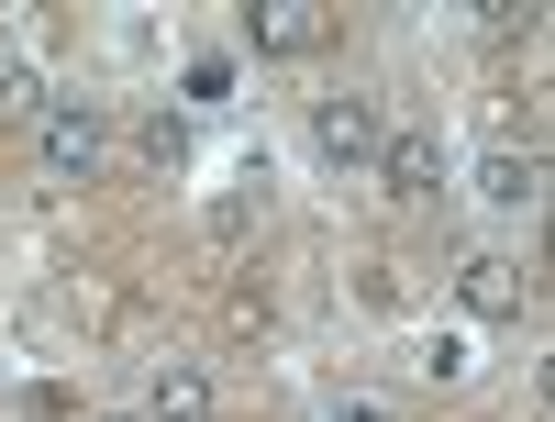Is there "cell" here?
<instances>
[{"label": "cell", "instance_id": "cell-1", "mask_svg": "<svg viewBox=\"0 0 555 422\" xmlns=\"http://www.w3.org/2000/svg\"><path fill=\"white\" fill-rule=\"evenodd\" d=\"M101 145H112V133H101V112H89V101H44V112H34V167L67 178V190H89Z\"/></svg>", "mask_w": 555, "mask_h": 422}, {"label": "cell", "instance_id": "cell-2", "mask_svg": "<svg viewBox=\"0 0 555 422\" xmlns=\"http://www.w3.org/2000/svg\"><path fill=\"white\" fill-rule=\"evenodd\" d=\"M378 101H356V89H345V101H311V145L322 156H334V167H366V156H378Z\"/></svg>", "mask_w": 555, "mask_h": 422}, {"label": "cell", "instance_id": "cell-3", "mask_svg": "<svg viewBox=\"0 0 555 422\" xmlns=\"http://www.w3.org/2000/svg\"><path fill=\"white\" fill-rule=\"evenodd\" d=\"M455 300H467L478 322H522V300H533V278H522L512 256H467V267H455Z\"/></svg>", "mask_w": 555, "mask_h": 422}, {"label": "cell", "instance_id": "cell-4", "mask_svg": "<svg viewBox=\"0 0 555 422\" xmlns=\"http://www.w3.org/2000/svg\"><path fill=\"white\" fill-rule=\"evenodd\" d=\"M245 34H256V56H311L334 23H322V0H256Z\"/></svg>", "mask_w": 555, "mask_h": 422}, {"label": "cell", "instance_id": "cell-5", "mask_svg": "<svg viewBox=\"0 0 555 422\" xmlns=\"http://www.w3.org/2000/svg\"><path fill=\"white\" fill-rule=\"evenodd\" d=\"M378 178H389V201H434V190H444L434 133H378Z\"/></svg>", "mask_w": 555, "mask_h": 422}, {"label": "cell", "instance_id": "cell-6", "mask_svg": "<svg viewBox=\"0 0 555 422\" xmlns=\"http://www.w3.org/2000/svg\"><path fill=\"white\" fill-rule=\"evenodd\" d=\"M533 190H544V156H533V145H522V156H512V145L478 156V201H489V212H533Z\"/></svg>", "mask_w": 555, "mask_h": 422}, {"label": "cell", "instance_id": "cell-7", "mask_svg": "<svg viewBox=\"0 0 555 422\" xmlns=\"http://www.w3.org/2000/svg\"><path fill=\"white\" fill-rule=\"evenodd\" d=\"M145 422H211V379H201V367H156Z\"/></svg>", "mask_w": 555, "mask_h": 422}, {"label": "cell", "instance_id": "cell-8", "mask_svg": "<svg viewBox=\"0 0 555 422\" xmlns=\"http://www.w3.org/2000/svg\"><path fill=\"white\" fill-rule=\"evenodd\" d=\"M133 145H145L156 178H178V167H190V112H145V133H133Z\"/></svg>", "mask_w": 555, "mask_h": 422}, {"label": "cell", "instance_id": "cell-9", "mask_svg": "<svg viewBox=\"0 0 555 422\" xmlns=\"http://www.w3.org/2000/svg\"><path fill=\"white\" fill-rule=\"evenodd\" d=\"M356 300H366V311H400V300H411V267H389V256H378V267L356 278Z\"/></svg>", "mask_w": 555, "mask_h": 422}, {"label": "cell", "instance_id": "cell-10", "mask_svg": "<svg viewBox=\"0 0 555 422\" xmlns=\"http://www.w3.org/2000/svg\"><path fill=\"white\" fill-rule=\"evenodd\" d=\"M0 112H44V78H34V56H0Z\"/></svg>", "mask_w": 555, "mask_h": 422}, {"label": "cell", "instance_id": "cell-11", "mask_svg": "<svg viewBox=\"0 0 555 422\" xmlns=\"http://www.w3.org/2000/svg\"><path fill=\"white\" fill-rule=\"evenodd\" d=\"M190 101H234V56H190Z\"/></svg>", "mask_w": 555, "mask_h": 422}, {"label": "cell", "instance_id": "cell-12", "mask_svg": "<svg viewBox=\"0 0 555 422\" xmlns=\"http://www.w3.org/2000/svg\"><path fill=\"white\" fill-rule=\"evenodd\" d=\"M322 422H400V411H389L378 389H345V400H334V411H322Z\"/></svg>", "mask_w": 555, "mask_h": 422}, {"label": "cell", "instance_id": "cell-13", "mask_svg": "<svg viewBox=\"0 0 555 422\" xmlns=\"http://www.w3.org/2000/svg\"><path fill=\"white\" fill-rule=\"evenodd\" d=\"M101 422H145V411H101Z\"/></svg>", "mask_w": 555, "mask_h": 422}]
</instances>
